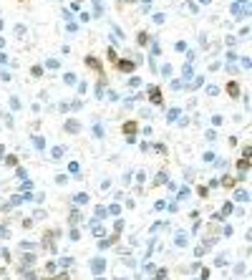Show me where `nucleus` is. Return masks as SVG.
Listing matches in <instances>:
<instances>
[{"label":"nucleus","mask_w":252,"mask_h":280,"mask_svg":"<svg viewBox=\"0 0 252 280\" xmlns=\"http://www.w3.org/2000/svg\"><path fill=\"white\" fill-rule=\"evenodd\" d=\"M182 76H184V78H192V63H189V61H187V66L182 68Z\"/></svg>","instance_id":"nucleus-15"},{"label":"nucleus","mask_w":252,"mask_h":280,"mask_svg":"<svg viewBox=\"0 0 252 280\" xmlns=\"http://www.w3.org/2000/svg\"><path fill=\"white\" fill-rule=\"evenodd\" d=\"M179 114H182L179 109H171L169 114H166V119H169V121H177V119H179Z\"/></svg>","instance_id":"nucleus-14"},{"label":"nucleus","mask_w":252,"mask_h":280,"mask_svg":"<svg viewBox=\"0 0 252 280\" xmlns=\"http://www.w3.org/2000/svg\"><path fill=\"white\" fill-rule=\"evenodd\" d=\"M48 68H58V61L55 58H48Z\"/></svg>","instance_id":"nucleus-38"},{"label":"nucleus","mask_w":252,"mask_h":280,"mask_svg":"<svg viewBox=\"0 0 252 280\" xmlns=\"http://www.w3.org/2000/svg\"><path fill=\"white\" fill-rule=\"evenodd\" d=\"M126 3H134V0H126Z\"/></svg>","instance_id":"nucleus-45"},{"label":"nucleus","mask_w":252,"mask_h":280,"mask_svg":"<svg viewBox=\"0 0 252 280\" xmlns=\"http://www.w3.org/2000/svg\"><path fill=\"white\" fill-rule=\"evenodd\" d=\"M154 184H169V174L166 172H159L157 179H154Z\"/></svg>","instance_id":"nucleus-5"},{"label":"nucleus","mask_w":252,"mask_h":280,"mask_svg":"<svg viewBox=\"0 0 252 280\" xmlns=\"http://www.w3.org/2000/svg\"><path fill=\"white\" fill-rule=\"evenodd\" d=\"M207 93H209V96H217V93H219V88H217V86H209V88H207Z\"/></svg>","instance_id":"nucleus-26"},{"label":"nucleus","mask_w":252,"mask_h":280,"mask_svg":"<svg viewBox=\"0 0 252 280\" xmlns=\"http://www.w3.org/2000/svg\"><path fill=\"white\" fill-rule=\"evenodd\" d=\"M93 134L101 139V136H104V126H99V124H96V126H93Z\"/></svg>","instance_id":"nucleus-23"},{"label":"nucleus","mask_w":252,"mask_h":280,"mask_svg":"<svg viewBox=\"0 0 252 280\" xmlns=\"http://www.w3.org/2000/svg\"><path fill=\"white\" fill-rule=\"evenodd\" d=\"M164 18H166L164 13H157V15H154V23H157V25H161V23H164Z\"/></svg>","instance_id":"nucleus-20"},{"label":"nucleus","mask_w":252,"mask_h":280,"mask_svg":"<svg viewBox=\"0 0 252 280\" xmlns=\"http://www.w3.org/2000/svg\"><path fill=\"white\" fill-rule=\"evenodd\" d=\"M106 212H111V215H119V212H121V207H119V204H111V207H108Z\"/></svg>","instance_id":"nucleus-24"},{"label":"nucleus","mask_w":252,"mask_h":280,"mask_svg":"<svg viewBox=\"0 0 252 280\" xmlns=\"http://www.w3.org/2000/svg\"><path fill=\"white\" fill-rule=\"evenodd\" d=\"M78 129H81V124H78V121H73V119H71V121H66V131H78Z\"/></svg>","instance_id":"nucleus-9"},{"label":"nucleus","mask_w":252,"mask_h":280,"mask_svg":"<svg viewBox=\"0 0 252 280\" xmlns=\"http://www.w3.org/2000/svg\"><path fill=\"white\" fill-rule=\"evenodd\" d=\"M227 91H229V96H235V99H237V96H240V86H237V83H235V81H232V83H229V86H227Z\"/></svg>","instance_id":"nucleus-8"},{"label":"nucleus","mask_w":252,"mask_h":280,"mask_svg":"<svg viewBox=\"0 0 252 280\" xmlns=\"http://www.w3.org/2000/svg\"><path fill=\"white\" fill-rule=\"evenodd\" d=\"M108 212H106V207H101V204H99V207H96V217H99V220H104Z\"/></svg>","instance_id":"nucleus-16"},{"label":"nucleus","mask_w":252,"mask_h":280,"mask_svg":"<svg viewBox=\"0 0 252 280\" xmlns=\"http://www.w3.org/2000/svg\"><path fill=\"white\" fill-rule=\"evenodd\" d=\"M5 157V146H0V159H3Z\"/></svg>","instance_id":"nucleus-41"},{"label":"nucleus","mask_w":252,"mask_h":280,"mask_svg":"<svg viewBox=\"0 0 252 280\" xmlns=\"http://www.w3.org/2000/svg\"><path fill=\"white\" fill-rule=\"evenodd\" d=\"M71 240H81V232L78 230H71Z\"/></svg>","instance_id":"nucleus-34"},{"label":"nucleus","mask_w":252,"mask_h":280,"mask_svg":"<svg viewBox=\"0 0 252 280\" xmlns=\"http://www.w3.org/2000/svg\"><path fill=\"white\" fill-rule=\"evenodd\" d=\"M159 51H161V46H159V43H151V56H157Z\"/></svg>","instance_id":"nucleus-27"},{"label":"nucleus","mask_w":252,"mask_h":280,"mask_svg":"<svg viewBox=\"0 0 252 280\" xmlns=\"http://www.w3.org/2000/svg\"><path fill=\"white\" fill-rule=\"evenodd\" d=\"M25 174H28V172L23 169V167H18V179H25Z\"/></svg>","instance_id":"nucleus-33"},{"label":"nucleus","mask_w":252,"mask_h":280,"mask_svg":"<svg viewBox=\"0 0 252 280\" xmlns=\"http://www.w3.org/2000/svg\"><path fill=\"white\" fill-rule=\"evenodd\" d=\"M63 154H66V149H63V146H55L53 152H51V157H53V159H61Z\"/></svg>","instance_id":"nucleus-11"},{"label":"nucleus","mask_w":252,"mask_h":280,"mask_svg":"<svg viewBox=\"0 0 252 280\" xmlns=\"http://www.w3.org/2000/svg\"><path fill=\"white\" fill-rule=\"evenodd\" d=\"M189 197V187H182V189H179V199H187Z\"/></svg>","instance_id":"nucleus-22"},{"label":"nucleus","mask_w":252,"mask_h":280,"mask_svg":"<svg viewBox=\"0 0 252 280\" xmlns=\"http://www.w3.org/2000/svg\"><path fill=\"white\" fill-rule=\"evenodd\" d=\"M55 182H58V184H66V182H68V177H66V174H58V177H55Z\"/></svg>","instance_id":"nucleus-30"},{"label":"nucleus","mask_w":252,"mask_h":280,"mask_svg":"<svg viewBox=\"0 0 252 280\" xmlns=\"http://www.w3.org/2000/svg\"><path fill=\"white\" fill-rule=\"evenodd\" d=\"M0 63H8V56L5 53H0Z\"/></svg>","instance_id":"nucleus-40"},{"label":"nucleus","mask_w":252,"mask_h":280,"mask_svg":"<svg viewBox=\"0 0 252 280\" xmlns=\"http://www.w3.org/2000/svg\"><path fill=\"white\" fill-rule=\"evenodd\" d=\"M134 66H136L134 61H121V63H119V71H131Z\"/></svg>","instance_id":"nucleus-12"},{"label":"nucleus","mask_w":252,"mask_h":280,"mask_svg":"<svg viewBox=\"0 0 252 280\" xmlns=\"http://www.w3.org/2000/svg\"><path fill=\"white\" fill-rule=\"evenodd\" d=\"M136 38H139V43H141V46H146V43H149V35H146V33H139Z\"/></svg>","instance_id":"nucleus-21"},{"label":"nucleus","mask_w":252,"mask_h":280,"mask_svg":"<svg viewBox=\"0 0 252 280\" xmlns=\"http://www.w3.org/2000/svg\"><path fill=\"white\" fill-rule=\"evenodd\" d=\"M237 5H247V0H237Z\"/></svg>","instance_id":"nucleus-44"},{"label":"nucleus","mask_w":252,"mask_h":280,"mask_svg":"<svg viewBox=\"0 0 252 280\" xmlns=\"http://www.w3.org/2000/svg\"><path fill=\"white\" fill-rule=\"evenodd\" d=\"M55 280H68V275H58V278H55Z\"/></svg>","instance_id":"nucleus-42"},{"label":"nucleus","mask_w":252,"mask_h":280,"mask_svg":"<svg viewBox=\"0 0 252 280\" xmlns=\"http://www.w3.org/2000/svg\"><path fill=\"white\" fill-rule=\"evenodd\" d=\"M68 169H71V174H78V169H81V164H78V162H71V164H68Z\"/></svg>","instance_id":"nucleus-17"},{"label":"nucleus","mask_w":252,"mask_h":280,"mask_svg":"<svg viewBox=\"0 0 252 280\" xmlns=\"http://www.w3.org/2000/svg\"><path fill=\"white\" fill-rule=\"evenodd\" d=\"M164 278H166V270H159L157 273V280H164Z\"/></svg>","instance_id":"nucleus-39"},{"label":"nucleus","mask_w":252,"mask_h":280,"mask_svg":"<svg viewBox=\"0 0 252 280\" xmlns=\"http://www.w3.org/2000/svg\"><path fill=\"white\" fill-rule=\"evenodd\" d=\"M199 3H202V5H209V3H212V0H199Z\"/></svg>","instance_id":"nucleus-43"},{"label":"nucleus","mask_w":252,"mask_h":280,"mask_svg":"<svg viewBox=\"0 0 252 280\" xmlns=\"http://www.w3.org/2000/svg\"><path fill=\"white\" fill-rule=\"evenodd\" d=\"M10 109H20V101H18V99H10Z\"/></svg>","instance_id":"nucleus-35"},{"label":"nucleus","mask_w":252,"mask_h":280,"mask_svg":"<svg viewBox=\"0 0 252 280\" xmlns=\"http://www.w3.org/2000/svg\"><path fill=\"white\" fill-rule=\"evenodd\" d=\"M169 73H171V66L164 63V66H161V76H169Z\"/></svg>","instance_id":"nucleus-25"},{"label":"nucleus","mask_w":252,"mask_h":280,"mask_svg":"<svg viewBox=\"0 0 252 280\" xmlns=\"http://www.w3.org/2000/svg\"><path fill=\"white\" fill-rule=\"evenodd\" d=\"M33 146L35 149H46V139L43 136H33Z\"/></svg>","instance_id":"nucleus-10"},{"label":"nucleus","mask_w":252,"mask_h":280,"mask_svg":"<svg viewBox=\"0 0 252 280\" xmlns=\"http://www.w3.org/2000/svg\"><path fill=\"white\" fill-rule=\"evenodd\" d=\"M214 265H219V268H222V265H227V260H224V255H219V257L214 260Z\"/></svg>","instance_id":"nucleus-28"},{"label":"nucleus","mask_w":252,"mask_h":280,"mask_svg":"<svg viewBox=\"0 0 252 280\" xmlns=\"http://www.w3.org/2000/svg\"><path fill=\"white\" fill-rule=\"evenodd\" d=\"M174 242H177L179 247H184V245H187V232H177V237H174Z\"/></svg>","instance_id":"nucleus-7"},{"label":"nucleus","mask_w":252,"mask_h":280,"mask_svg":"<svg viewBox=\"0 0 252 280\" xmlns=\"http://www.w3.org/2000/svg\"><path fill=\"white\" fill-rule=\"evenodd\" d=\"M91 230H93V235H96V237H104V235H106L104 225H99V222H93V227H91Z\"/></svg>","instance_id":"nucleus-6"},{"label":"nucleus","mask_w":252,"mask_h":280,"mask_svg":"<svg viewBox=\"0 0 252 280\" xmlns=\"http://www.w3.org/2000/svg\"><path fill=\"white\" fill-rule=\"evenodd\" d=\"M63 81H66L68 86H73V83H76V76H73V73H66V76H63Z\"/></svg>","instance_id":"nucleus-19"},{"label":"nucleus","mask_w":252,"mask_h":280,"mask_svg":"<svg viewBox=\"0 0 252 280\" xmlns=\"http://www.w3.org/2000/svg\"><path fill=\"white\" fill-rule=\"evenodd\" d=\"M174 48H177V51L182 53V51H187V43H184V41H179V43H177V46H174Z\"/></svg>","instance_id":"nucleus-32"},{"label":"nucleus","mask_w":252,"mask_h":280,"mask_svg":"<svg viewBox=\"0 0 252 280\" xmlns=\"http://www.w3.org/2000/svg\"><path fill=\"white\" fill-rule=\"evenodd\" d=\"M149 101H151V104H161V91H159V86H151V88H149Z\"/></svg>","instance_id":"nucleus-1"},{"label":"nucleus","mask_w":252,"mask_h":280,"mask_svg":"<svg viewBox=\"0 0 252 280\" xmlns=\"http://www.w3.org/2000/svg\"><path fill=\"white\" fill-rule=\"evenodd\" d=\"M33 263H35V255H30V252L23 255V268H28V265H33Z\"/></svg>","instance_id":"nucleus-13"},{"label":"nucleus","mask_w":252,"mask_h":280,"mask_svg":"<svg viewBox=\"0 0 252 280\" xmlns=\"http://www.w3.org/2000/svg\"><path fill=\"white\" fill-rule=\"evenodd\" d=\"M88 202V194L81 192V194H73V204H86Z\"/></svg>","instance_id":"nucleus-4"},{"label":"nucleus","mask_w":252,"mask_h":280,"mask_svg":"<svg viewBox=\"0 0 252 280\" xmlns=\"http://www.w3.org/2000/svg\"><path fill=\"white\" fill-rule=\"evenodd\" d=\"M15 35H25V25H15Z\"/></svg>","instance_id":"nucleus-29"},{"label":"nucleus","mask_w":252,"mask_h":280,"mask_svg":"<svg viewBox=\"0 0 252 280\" xmlns=\"http://www.w3.org/2000/svg\"><path fill=\"white\" fill-rule=\"evenodd\" d=\"M235 199H237V202H247V199H250V192H247V189H237V192H235Z\"/></svg>","instance_id":"nucleus-3"},{"label":"nucleus","mask_w":252,"mask_h":280,"mask_svg":"<svg viewBox=\"0 0 252 280\" xmlns=\"http://www.w3.org/2000/svg\"><path fill=\"white\" fill-rule=\"evenodd\" d=\"M83 217L78 215V212H71V225H78V222H81Z\"/></svg>","instance_id":"nucleus-18"},{"label":"nucleus","mask_w":252,"mask_h":280,"mask_svg":"<svg viewBox=\"0 0 252 280\" xmlns=\"http://www.w3.org/2000/svg\"><path fill=\"white\" fill-rule=\"evenodd\" d=\"M229 210H232V204L227 202V204H224V207H222V217H224V215H229Z\"/></svg>","instance_id":"nucleus-37"},{"label":"nucleus","mask_w":252,"mask_h":280,"mask_svg":"<svg viewBox=\"0 0 252 280\" xmlns=\"http://www.w3.org/2000/svg\"><path fill=\"white\" fill-rule=\"evenodd\" d=\"M86 63H88V66H91V68H101V66H99V61H96V58H88V61H86Z\"/></svg>","instance_id":"nucleus-31"},{"label":"nucleus","mask_w":252,"mask_h":280,"mask_svg":"<svg viewBox=\"0 0 252 280\" xmlns=\"http://www.w3.org/2000/svg\"><path fill=\"white\" fill-rule=\"evenodd\" d=\"M104 268H106L104 260H91V270L93 273H104Z\"/></svg>","instance_id":"nucleus-2"},{"label":"nucleus","mask_w":252,"mask_h":280,"mask_svg":"<svg viewBox=\"0 0 252 280\" xmlns=\"http://www.w3.org/2000/svg\"><path fill=\"white\" fill-rule=\"evenodd\" d=\"M30 187H33V184H30V179H23V192H28Z\"/></svg>","instance_id":"nucleus-36"}]
</instances>
